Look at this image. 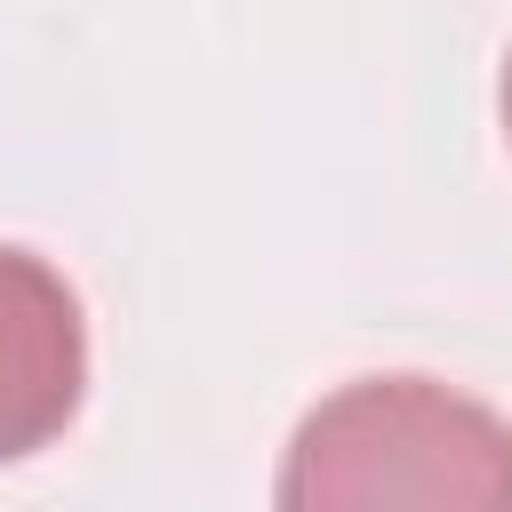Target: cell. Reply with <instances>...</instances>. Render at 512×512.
<instances>
[{
    "mask_svg": "<svg viewBox=\"0 0 512 512\" xmlns=\"http://www.w3.org/2000/svg\"><path fill=\"white\" fill-rule=\"evenodd\" d=\"M280 512H512V424L432 376H360L296 424Z\"/></svg>",
    "mask_w": 512,
    "mask_h": 512,
    "instance_id": "1",
    "label": "cell"
},
{
    "mask_svg": "<svg viewBox=\"0 0 512 512\" xmlns=\"http://www.w3.org/2000/svg\"><path fill=\"white\" fill-rule=\"evenodd\" d=\"M88 384V328L56 264L0 248V464L48 448Z\"/></svg>",
    "mask_w": 512,
    "mask_h": 512,
    "instance_id": "2",
    "label": "cell"
},
{
    "mask_svg": "<svg viewBox=\"0 0 512 512\" xmlns=\"http://www.w3.org/2000/svg\"><path fill=\"white\" fill-rule=\"evenodd\" d=\"M504 136H512V56H504Z\"/></svg>",
    "mask_w": 512,
    "mask_h": 512,
    "instance_id": "3",
    "label": "cell"
}]
</instances>
